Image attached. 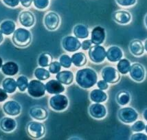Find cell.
I'll list each match as a JSON object with an SVG mask.
<instances>
[{"label": "cell", "mask_w": 147, "mask_h": 140, "mask_svg": "<svg viewBox=\"0 0 147 140\" xmlns=\"http://www.w3.org/2000/svg\"><path fill=\"white\" fill-rule=\"evenodd\" d=\"M123 57V52L120 47L112 46L107 50L106 58L110 62H119Z\"/></svg>", "instance_id": "d6986e66"}, {"label": "cell", "mask_w": 147, "mask_h": 140, "mask_svg": "<svg viewBox=\"0 0 147 140\" xmlns=\"http://www.w3.org/2000/svg\"><path fill=\"white\" fill-rule=\"evenodd\" d=\"M3 39H4V37H3V34L1 31V30H0V44L3 42Z\"/></svg>", "instance_id": "f6af8a7d"}, {"label": "cell", "mask_w": 147, "mask_h": 140, "mask_svg": "<svg viewBox=\"0 0 147 140\" xmlns=\"http://www.w3.org/2000/svg\"><path fill=\"white\" fill-rule=\"evenodd\" d=\"M52 62V56L49 52H43L38 58V64L43 68L48 67Z\"/></svg>", "instance_id": "f546056e"}, {"label": "cell", "mask_w": 147, "mask_h": 140, "mask_svg": "<svg viewBox=\"0 0 147 140\" xmlns=\"http://www.w3.org/2000/svg\"><path fill=\"white\" fill-rule=\"evenodd\" d=\"M129 75L131 78L135 82H142L144 81L146 75L145 69L142 64L139 63H135L131 66L129 70Z\"/></svg>", "instance_id": "8fae6325"}, {"label": "cell", "mask_w": 147, "mask_h": 140, "mask_svg": "<svg viewBox=\"0 0 147 140\" xmlns=\"http://www.w3.org/2000/svg\"><path fill=\"white\" fill-rule=\"evenodd\" d=\"M118 116L119 120L123 123L130 124L138 120V113L134 108L131 107H124L119 110Z\"/></svg>", "instance_id": "52a82bcc"}, {"label": "cell", "mask_w": 147, "mask_h": 140, "mask_svg": "<svg viewBox=\"0 0 147 140\" xmlns=\"http://www.w3.org/2000/svg\"><path fill=\"white\" fill-rule=\"evenodd\" d=\"M2 108L4 113L9 116H18L22 112V106L20 104L14 100L5 102Z\"/></svg>", "instance_id": "7c38bea8"}, {"label": "cell", "mask_w": 147, "mask_h": 140, "mask_svg": "<svg viewBox=\"0 0 147 140\" xmlns=\"http://www.w3.org/2000/svg\"><path fill=\"white\" fill-rule=\"evenodd\" d=\"M145 126H146V124L143 121H137L135 123L133 124L131 126V130L134 132L138 133V132H142L145 129Z\"/></svg>", "instance_id": "d590c367"}, {"label": "cell", "mask_w": 147, "mask_h": 140, "mask_svg": "<svg viewBox=\"0 0 147 140\" xmlns=\"http://www.w3.org/2000/svg\"><path fill=\"white\" fill-rule=\"evenodd\" d=\"M106 38L105 30L102 26H96L91 33V41L95 45H100L104 43Z\"/></svg>", "instance_id": "5bb4252c"}, {"label": "cell", "mask_w": 147, "mask_h": 140, "mask_svg": "<svg viewBox=\"0 0 147 140\" xmlns=\"http://www.w3.org/2000/svg\"><path fill=\"white\" fill-rule=\"evenodd\" d=\"M59 63L61 64V66L65 68V69H69L71 67V58L67 54H63L59 58Z\"/></svg>", "instance_id": "836d02e7"}, {"label": "cell", "mask_w": 147, "mask_h": 140, "mask_svg": "<svg viewBox=\"0 0 147 140\" xmlns=\"http://www.w3.org/2000/svg\"><path fill=\"white\" fill-rule=\"evenodd\" d=\"M71 62L76 67H81L87 64V59L85 53L82 52H76L71 56Z\"/></svg>", "instance_id": "83f0119b"}, {"label": "cell", "mask_w": 147, "mask_h": 140, "mask_svg": "<svg viewBox=\"0 0 147 140\" xmlns=\"http://www.w3.org/2000/svg\"><path fill=\"white\" fill-rule=\"evenodd\" d=\"M28 79L27 77L24 76V75H21L19 76L17 80V88L21 92L26 91V89L28 88Z\"/></svg>", "instance_id": "d6a6232c"}, {"label": "cell", "mask_w": 147, "mask_h": 140, "mask_svg": "<svg viewBox=\"0 0 147 140\" xmlns=\"http://www.w3.org/2000/svg\"><path fill=\"white\" fill-rule=\"evenodd\" d=\"M143 117H144V120L147 122V108L145 109L144 112H143Z\"/></svg>", "instance_id": "bcb514c9"}, {"label": "cell", "mask_w": 147, "mask_h": 140, "mask_svg": "<svg viewBox=\"0 0 147 140\" xmlns=\"http://www.w3.org/2000/svg\"><path fill=\"white\" fill-rule=\"evenodd\" d=\"M144 23H145V25H146V28H147V14L146 15V16H145V18H144Z\"/></svg>", "instance_id": "681fc988"}, {"label": "cell", "mask_w": 147, "mask_h": 140, "mask_svg": "<svg viewBox=\"0 0 147 140\" xmlns=\"http://www.w3.org/2000/svg\"><path fill=\"white\" fill-rule=\"evenodd\" d=\"M131 101V95L128 92L122 90L119 92L116 95V101L120 106H125Z\"/></svg>", "instance_id": "4dcf8cb0"}, {"label": "cell", "mask_w": 147, "mask_h": 140, "mask_svg": "<svg viewBox=\"0 0 147 140\" xmlns=\"http://www.w3.org/2000/svg\"><path fill=\"white\" fill-rule=\"evenodd\" d=\"M112 17L116 23L122 24V25H126V24H129L132 19L131 13L125 10H116L113 13Z\"/></svg>", "instance_id": "9a60e30c"}, {"label": "cell", "mask_w": 147, "mask_h": 140, "mask_svg": "<svg viewBox=\"0 0 147 140\" xmlns=\"http://www.w3.org/2000/svg\"><path fill=\"white\" fill-rule=\"evenodd\" d=\"M12 41L14 44L19 48H26L28 46L32 41V35L28 30L19 28L13 33Z\"/></svg>", "instance_id": "7a4b0ae2"}, {"label": "cell", "mask_w": 147, "mask_h": 140, "mask_svg": "<svg viewBox=\"0 0 147 140\" xmlns=\"http://www.w3.org/2000/svg\"><path fill=\"white\" fill-rule=\"evenodd\" d=\"M8 93L5 91L3 88H0V102H3L8 99Z\"/></svg>", "instance_id": "7bdbcfd3"}, {"label": "cell", "mask_w": 147, "mask_h": 140, "mask_svg": "<svg viewBox=\"0 0 147 140\" xmlns=\"http://www.w3.org/2000/svg\"><path fill=\"white\" fill-rule=\"evenodd\" d=\"M89 113L93 118L101 120L106 117L107 111L104 105L101 104L100 103H94L89 108Z\"/></svg>", "instance_id": "4fadbf2b"}, {"label": "cell", "mask_w": 147, "mask_h": 140, "mask_svg": "<svg viewBox=\"0 0 147 140\" xmlns=\"http://www.w3.org/2000/svg\"><path fill=\"white\" fill-rule=\"evenodd\" d=\"M43 23L47 29L50 31H56L61 24V18L59 14L54 11H50L44 17Z\"/></svg>", "instance_id": "ba28073f"}, {"label": "cell", "mask_w": 147, "mask_h": 140, "mask_svg": "<svg viewBox=\"0 0 147 140\" xmlns=\"http://www.w3.org/2000/svg\"><path fill=\"white\" fill-rule=\"evenodd\" d=\"M97 86L98 88L100 90H106L109 88V85H108L107 82H106L105 80H100L97 82Z\"/></svg>", "instance_id": "60d3db41"}, {"label": "cell", "mask_w": 147, "mask_h": 140, "mask_svg": "<svg viewBox=\"0 0 147 140\" xmlns=\"http://www.w3.org/2000/svg\"><path fill=\"white\" fill-rule=\"evenodd\" d=\"M63 48L69 52H76L81 48V43L76 37L66 36L63 39L61 42Z\"/></svg>", "instance_id": "30bf717a"}, {"label": "cell", "mask_w": 147, "mask_h": 140, "mask_svg": "<svg viewBox=\"0 0 147 140\" xmlns=\"http://www.w3.org/2000/svg\"><path fill=\"white\" fill-rule=\"evenodd\" d=\"M144 46L142 42L139 39H134L129 44V51L133 55L140 57L144 54Z\"/></svg>", "instance_id": "44dd1931"}, {"label": "cell", "mask_w": 147, "mask_h": 140, "mask_svg": "<svg viewBox=\"0 0 147 140\" xmlns=\"http://www.w3.org/2000/svg\"><path fill=\"white\" fill-rule=\"evenodd\" d=\"M92 42L91 39H86L84 40L83 42L81 43V48L83 50H89L92 46Z\"/></svg>", "instance_id": "b9f144b4"}, {"label": "cell", "mask_w": 147, "mask_h": 140, "mask_svg": "<svg viewBox=\"0 0 147 140\" xmlns=\"http://www.w3.org/2000/svg\"><path fill=\"white\" fill-rule=\"evenodd\" d=\"M17 126V122L11 117H5L0 120V128L3 132L7 133L13 132L16 129Z\"/></svg>", "instance_id": "ffe728a7"}, {"label": "cell", "mask_w": 147, "mask_h": 140, "mask_svg": "<svg viewBox=\"0 0 147 140\" xmlns=\"http://www.w3.org/2000/svg\"><path fill=\"white\" fill-rule=\"evenodd\" d=\"M56 77L58 81L60 82L62 84L66 86L71 84L74 81V74L70 71H60L57 73Z\"/></svg>", "instance_id": "603a6c76"}, {"label": "cell", "mask_w": 147, "mask_h": 140, "mask_svg": "<svg viewBox=\"0 0 147 140\" xmlns=\"http://www.w3.org/2000/svg\"><path fill=\"white\" fill-rule=\"evenodd\" d=\"M101 76L109 84H116L120 81V75L118 71L112 66H106L102 70Z\"/></svg>", "instance_id": "9c48e42d"}, {"label": "cell", "mask_w": 147, "mask_h": 140, "mask_svg": "<svg viewBox=\"0 0 147 140\" xmlns=\"http://www.w3.org/2000/svg\"><path fill=\"white\" fill-rule=\"evenodd\" d=\"M3 66V59L0 57V69H1V67Z\"/></svg>", "instance_id": "c3c4849f"}, {"label": "cell", "mask_w": 147, "mask_h": 140, "mask_svg": "<svg viewBox=\"0 0 147 140\" xmlns=\"http://www.w3.org/2000/svg\"><path fill=\"white\" fill-rule=\"evenodd\" d=\"M20 3L24 8H30L33 3V0H20Z\"/></svg>", "instance_id": "ee69618b"}, {"label": "cell", "mask_w": 147, "mask_h": 140, "mask_svg": "<svg viewBox=\"0 0 147 140\" xmlns=\"http://www.w3.org/2000/svg\"><path fill=\"white\" fill-rule=\"evenodd\" d=\"M3 3L10 8H15L19 6L20 0H2Z\"/></svg>", "instance_id": "f35d334b"}, {"label": "cell", "mask_w": 147, "mask_h": 140, "mask_svg": "<svg viewBox=\"0 0 147 140\" xmlns=\"http://www.w3.org/2000/svg\"><path fill=\"white\" fill-rule=\"evenodd\" d=\"M144 46V50H146V51L147 52V39H146V40H145Z\"/></svg>", "instance_id": "7dc6e473"}, {"label": "cell", "mask_w": 147, "mask_h": 140, "mask_svg": "<svg viewBox=\"0 0 147 140\" xmlns=\"http://www.w3.org/2000/svg\"><path fill=\"white\" fill-rule=\"evenodd\" d=\"M118 5L122 7L133 6L137 3V0H115Z\"/></svg>", "instance_id": "74e56055"}, {"label": "cell", "mask_w": 147, "mask_h": 140, "mask_svg": "<svg viewBox=\"0 0 147 140\" xmlns=\"http://www.w3.org/2000/svg\"><path fill=\"white\" fill-rule=\"evenodd\" d=\"M0 30L4 35L9 36L16 30V24L12 20H4L0 24Z\"/></svg>", "instance_id": "cb8c5ba5"}, {"label": "cell", "mask_w": 147, "mask_h": 140, "mask_svg": "<svg viewBox=\"0 0 147 140\" xmlns=\"http://www.w3.org/2000/svg\"><path fill=\"white\" fill-rule=\"evenodd\" d=\"M90 98L94 103H102L107 99V94L100 89H94L90 92Z\"/></svg>", "instance_id": "d4e9b609"}, {"label": "cell", "mask_w": 147, "mask_h": 140, "mask_svg": "<svg viewBox=\"0 0 147 140\" xmlns=\"http://www.w3.org/2000/svg\"><path fill=\"white\" fill-rule=\"evenodd\" d=\"M132 140H147V135L144 133L138 132V133L134 134L131 137Z\"/></svg>", "instance_id": "ab89813d"}, {"label": "cell", "mask_w": 147, "mask_h": 140, "mask_svg": "<svg viewBox=\"0 0 147 140\" xmlns=\"http://www.w3.org/2000/svg\"><path fill=\"white\" fill-rule=\"evenodd\" d=\"M34 76L37 80L40 81H45L50 77V71L45 69V68L40 67L35 69L34 73Z\"/></svg>", "instance_id": "1f68e13d"}, {"label": "cell", "mask_w": 147, "mask_h": 140, "mask_svg": "<svg viewBox=\"0 0 147 140\" xmlns=\"http://www.w3.org/2000/svg\"><path fill=\"white\" fill-rule=\"evenodd\" d=\"M28 92L32 97L40 98L45 94V85L38 80H33L29 82Z\"/></svg>", "instance_id": "3957f363"}, {"label": "cell", "mask_w": 147, "mask_h": 140, "mask_svg": "<svg viewBox=\"0 0 147 140\" xmlns=\"http://www.w3.org/2000/svg\"><path fill=\"white\" fill-rule=\"evenodd\" d=\"M30 115L34 120L38 121L45 120L48 117V111L43 106H34L30 110Z\"/></svg>", "instance_id": "e0dca14e"}, {"label": "cell", "mask_w": 147, "mask_h": 140, "mask_svg": "<svg viewBox=\"0 0 147 140\" xmlns=\"http://www.w3.org/2000/svg\"><path fill=\"white\" fill-rule=\"evenodd\" d=\"M73 33L78 39H87L90 35L88 28L83 24H77L74 27Z\"/></svg>", "instance_id": "484cf974"}, {"label": "cell", "mask_w": 147, "mask_h": 140, "mask_svg": "<svg viewBox=\"0 0 147 140\" xmlns=\"http://www.w3.org/2000/svg\"><path fill=\"white\" fill-rule=\"evenodd\" d=\"M131 66V62L129 59L122 58L117 64V70L120 74L126 75L129 72Z\"/></svg>", "instance_id": "f1b7e54d"}, {"label": "cell", "mask_w": 147, "mask_h": 140, "mask_svg": "<svg viewBox=\"0 0 147 140\" xmlns=\"http://www.w3.org/2000/svg\"><path fill=\"white\" fill-rule=\"evenodd\" d=\"M34 6L38 10H45L50 5V0H33Z\"/></svg>", "instance_id": "e575fe53"}, {"label": "cell", "mask_w": 147, "mask_h": 140, "mask_svg": "<svg viewBox=\"0 0 147 140\" xmlns=\"http://www.w3.org/2000/svg\"><path fill=\"white\" fill-rule=\"evenodd\" d=\"M107 51L100 45H95L89 49L88 55L90 60L95 64H101L106 59Z\"/></svg>", "instance_id": "8992f818"}, {"label": "cell", "mask_w": 147, "mask_h": 140, "mask_svg": "<svg viewBox=\"0 0 147 140\" xmlns=\"http://www.w3.org/2000/svg\"><path fill=\"white\" fill-rule=\"evenodd\" d=\"M1 71L3 74H4L6 76H15L19 72V66L16 62L9 61L7 62L5 64H3L1 67Z\"/></svg>", "instance_id": "7402d4cb"}, {"label": "cell", "mask_w": 147, "mask_h": 140, "mask_svg": "<svg viewBox=\"0 0 147 140\" xmlns=\"http://www.w3.org/2000/svg\"><path fill=\"white\" fill-rule=\"evenodd\" d=\"M49 70L50 73L52 74H57L61 70V65L59 62L55 61V62H52L51 64L49 65Z\"/></svg>", "instance_id": "8d00e7d4"}, {"label": "cell", "mask_w": 147, "mask_h": 140, "mask_svg": "<svg viewBox=\"0 0 147 140\" xmlns=\"http://www.w3.org/2000/svg\"><path fill=\"white\" fill-rule=\"evenodd\" d=\"M2 88L7 93L13 94L17 90V81L12 77L5 78L2 82Z\"/></svg>", "instance_id": "4316f807"}, {"label": "cell", "mask_w": 147, "mask_h": 140, "mask_svg": "<svg viewBox=\"0 0 147 140\" xmlns=\"http://www.w3.org/2000/svg\"><path fill=\"white\" fill-rule=\"evenodd\" d=\"M26 131L30 137L33 139H40L45 135V127L40 122H30L26 126Z\"/></svg>", "instance_id": "5b68a950"}, {"label": "cell", "mask_w": 147, "mask_h": 140, "mask_svg": "<svg viewBox=\"0 0 147 140\" xmlns=\"http://www.w3.org/2000/svg\"><path fill=\"white\" fill-rule=\"evenodd\" d=\"M98 75L96 72L90 68L78 70L76 75L77 84L81 88L87 89L94 86L97 83Z\"/></svg>", "instance_id": "6da1fadb"}, {"label": "cell", "mask_w": 147, "mask_h": 140, "mask_svg": "<svg viewBox=\"0 0 147 140\" xmlns=\"http://www.w3.org/2000/svg\"><path fill=\"white\" fill-rule=\"evenodd\" d=\"M45 89L49 94H57L65 91L64 86L58 80H51L45 84Z\"/></svg>", "instance_id": "ac0fdd59"}, {"label": "cell", "mask_w": 147, "mask_h": 140, "mask_svg": "<svg viewBox=\"0 0 147 140\" xmlns=\"http://www.w3.org/2000/svg\"><path fill=\"white\" fill-rule=\"evenodd\" d=\"M19 22L24 27L30 28L35 24V17L31 12L24 10L19 14Z\"/></svg>", "instance_id": "2e32d148"}, {"label": "cell", "mask_w": 147, "mask_h": 140, "mask_svg": "<svg viewBox=\"0 0 147 140\" xmlns=\"http://www.w3.org/2000/svg\"><path fill=\"white\" fill-rule=\"evenodd\" d=\"M49 104L50 108L54 111H63L68 107L69 100L64 94H57L50 98Z\"/></svg>", "instance_id": "277c9868"}, {"label": "cell", "mask_w": 147, "mask_h": 140, "mask_svg": "<svg viewBox=\"0 0 147 140\" xmlns=\"http://www.w3.org/2000/svg\"><path fill=\"white\" fill-rule=\"evenodd\" d=\"M145 131H146V133H147V125H146V126H145Z\"/></svg>", "instance_id": "f907efd6"}]
</instances>
